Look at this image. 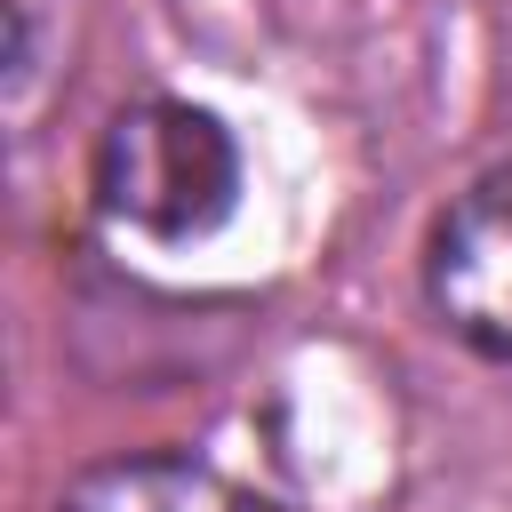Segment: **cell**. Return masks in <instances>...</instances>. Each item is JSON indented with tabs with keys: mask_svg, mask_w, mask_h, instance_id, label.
<instances>
[{
	"mask_svg": "<svg viewBox=\"0 0 512 512\" xmlns=\"http://www.w3.org/2000/svg\"><path fill=\"white\" fill-rule=\"evenodd\" d=\"M56 512H288V504H272L264 488L216 472L208 456L128 448V456H104V464L72 472Z\"/></svg>",
	"mask_w": 512,
	"mask_h": 512,
	"instance_id": "3",
	"label": "cell"
},
{
	"mask_svg": "<svg viewBox=\"0 0 512 512\" xmlns=\"http://www.w3.org/2000/svg\"><path fill=\"white\" fill-rule=\"evenodd\" d=\"M424 304L432 320L480 352V360H512V160L480 168L424 240Z\"/></svg>",
	"mask_w": 512,
	"mask_h": 512,
	"instance_id": "2",
	"label": "cell"
},
{
	"mask_svg": "<svg viewBox=\"0 0 512 512\" xmlns=\"http://www.w3.org/2000/svg\"><path fill=\"white\" fill-rule=\"evenodd\" d=\"M88 192H96V216L112 232L184 248L232 216L240 144L216 112H200L184 96H136L104 120L96 160H88Z\"/></svg>",
	"mask_w": 512,
	"mask_h": 512,
	"instance_id": "1",
	"label": "cell"
}]
</instances>
